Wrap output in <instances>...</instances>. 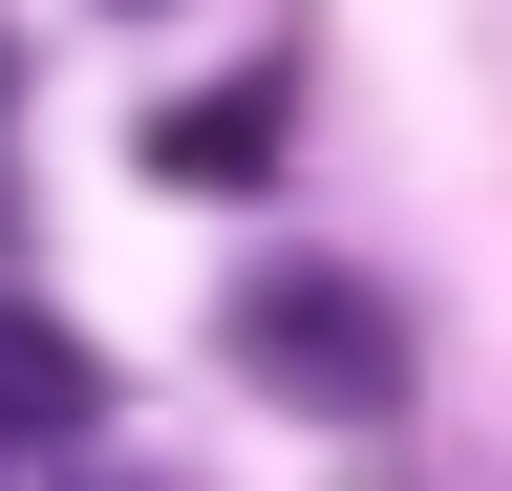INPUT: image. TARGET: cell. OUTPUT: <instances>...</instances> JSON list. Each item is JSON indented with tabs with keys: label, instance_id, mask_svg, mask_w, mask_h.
Instances as JSON below:
<instances>
[{
	"label": "cell",
	"instance_id": "cell-3",
	"mask_svg": "<svg viewBox=\"0 0 512 491\" xmlns=\"http://www.w3.org/2000/svg\"><path fill=\"white\" fill-rule=\"evenodd\" d=\"M86 342H64V321H22V299H0V449H22V427H43V449H86Z\"/></svg>",
	"mask_w": 512,
	"mask_h": 491
},
{
	"label": "cell",
	"instance_id": "cell-2",
	"mask_svg": "<svg viewBox=\"0 0 512 491\" xmlns=\"http://www.w3.org/2000/svg\"><path fill=\"white\" fill-rule=\"evenodd\" d=\"M150 171L171 193H256V171H278V86H171L150 107Z\"/></svg>",
	"mask_w": 512,
	"mask_h": 491
},
{
	"label": "cell",
	"instance_id": "cell-4",
	"mask_svg": "<svg viewBox=\"0 0 512 491\" xmlns=\"http://www.w3.org/2000/svg\"><path fill=\"white\" fill-rule=\"evenodd\" d=\"M43 491H150V470H107V449H64V470H43Z\"/></svg>",
	"mask_w": 512,
	"mask_h": 491
},
{
	"label": "cell",
	"instance_id": "cell-1",
	"mask_svg": "<svg viewBox=\"0 0 512 491\" xmlns=\"http://www.w3.org/2000/svg\"><path fill=\"white\" fill-rule=\"evenodd\" d=\"M235 363H256L299 427H406V385H427V363H406V299L342 278V257H256V278H235Z\"/></svg>",
	"mask_w": 512,
	"mask_h": 491
}]
</instances>
